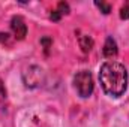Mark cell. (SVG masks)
Wrapping results in <instances>:
<instances>
[{
    "mask_svg": "<svg viewBox=\"0 0 129 127\" xmlns=\"http://www.w3.org/2000/svg\"><path fill=\"white\" fill-rule=\"evenodd\" d=\"M99 81L105 94L120 97L128 88V70L119 61H105L99 69Z\"/></svg>",
    "mask_w": 129,
    "mask_h": 127,
    "instance_id": "6da1fadb",
    "label": "cell"
},
{
    "mask_svg": "<svg viewBox=\"0 0 129 127\" xmlns=\"http://www.w3.org/2000/svg\"><path fill=\"white\" fill-rule=\"evenodd\" d=\"M74 87H75V90H77L80 97H83V99L90 97L93 90H95V82H93L92 72L90 70L77 72V75L74 76Z\"/></svg>",
    "mask_w": 129,
    "mask_h": 127,
    "instance_id": "7a4b0ae2",
    "label": "cell"
},
{
    "mask_svg": "<svg viewBox=\"0 0 129 127\" xmlns=\"http://www.w3.org/2000/svg\"><path fill=\"white\" fill-rule=\"evenodd\" d=\"M11 30L14 33L15 39L23 40L27 36V24H26L24 18L20 17V15H14L12 20H11Z\"/></svg>",
    "mask_w": 129,
    "mask_h": 127,
    "instance_id": "3957f363",
    "label": "cell"
},
{
    "mask_svg": "<svg viewBox=\"0 0 129 127\" xmlns=\"http://www.w3.org/2000/svg\"><path fill=\"white\" fill-rule=\"evenodd\" d=\"M117 52H119V48H117V42H116V39H114L113 36H108V37L105 39V43H104V48H102V54H104V57H107V58H113V57L117 55Z\"/></svg>",
    "mask_w": 129,
    "mask_h": 127,
    "instance_id": "277c9868",
    "label": "cell"
},
{
    "mask_svg": "<svg viewBox=\"0 0 129 127\" xmlns=\"http://www.w3.org/2000/svg\"><path fill=\"white\" fill-rule=\"evenodd\" d=\"M78 42H80V46L83 49V52H90V49L93 48V39L87 34H83L78 37Z\"/></svg>",
    "mask_w": 129,
    "mask_h": 127,
    "instance_id": "5b68a950",
    "label": "cell"
},
{
    "mask_svg": "<svg viewBox=\"0 0 129 127\" xmlns=\"http://www.w3.org/2000/svg\"><path fill=\"white\" fill-rule=\"evenodd\" d=\"M95 6L104 14V15H108L111 12V5L110 3H105V2H95Z\"/></svg>",
    "mask_w": 129,
    "mask_h": 127,
    "instance_id": "8992f818",
    "label": "cell"
},
{
    "mask_svg": "<svg viewBox=\"0 0 129 127\" xmlns=\"http://www.w3.org/2000/svg\"><path fill=\"white\" fill-rule=\"evenodd\" d=\"M57 11H59V12H60V15L63 17V15H68V14H69L71 8H69V5H68L66 2H60V3L57 5Z\"/></svg>",
    "mask_w": 129,
    "mask_h": 127,
    "instance_id": "52a82bcc",
    "label": "cell"
},
{
    "mask_svg": "<svg viewBox=\"0 0 129 127\" xmlns=\"http://www.w3.org/2000/svg\"><path fill=\"white\" fill-rule=\"evenodd\" d=\"M120 18L122 20H128L129 18V3H125L120 9Z\"/></svg>",
    "mask_w": 129,
    "mask_h": 127,
    "instance_id": "ba28073f",
    "label": "cell"
},
{
    "mask_svg": "<svg viewBox=\"0 0 129 127\" xmlns=\"http://www.w3.org/2000/svg\"><path fill=\"white\" fill-rule=\"evenodd\" d=\"M5 99H6V88H5L3 81L0 79V103H3V102H5Z\"/></svg>",
    "mask_w": 129,
    "mask_h": 127,
    "instance_id": "9c48e42d",
    "label": "cell"
},
{
    "mask_svg": "<svg viewBox=\"0 0 129 127\" xmlns=\"http://www.w3.org/2000/svg\"><path fill=\"white\" fill-rule=\"evenodd\" d=\"M41 43H42V45L45 46V49H48V48H50V45L53 43V40H51L50 37H44V39L41 40Z\"/></svg>",
    "mask_w": 129,
    "mask_h": 127,
    "instance_id": "30bf717a",
    "label": "cell"
}]
</instances>
